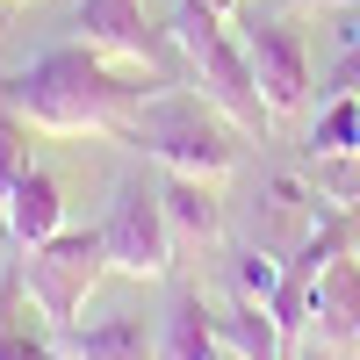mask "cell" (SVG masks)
Segmentation results:
<instances>
[{
  "label": "cell",
  "instance_id": "6da1fadb",
  "mask_svg": "<svg viewBox=\"0 0 360 360\" xmlns=\"http://www.w3.org/2000/svg\"><path fill=\"white\" fill-rule=\"evenodd\" d=\"M166 86V79H152ZM144 79H123L108 65V51L94 44H58L44 58H29L22 72L0 79V101H8L22 123H37V130H58V137H123L130 123V108L152 94Z\"/></svg>",
  "mask_w": 360,
  "mask_h": 360
},
{
  "label": "cell",
  "instance_id": "7a4b0ae2",
  "mask_svg": "<svg viewBox=\"0 0 360 360\" xmlns=\"http://www.w3.org/2000/svg\"><path fill=\"white\" fill-rule=\"evenodd\" d=\"M123 144H137L152 166L166 173H195V180H224L238 166V137L224 123V108L209 101V94H180V86H152L137 108H130V123H123Z\"/></svg>",
  "mask_w": 360,
  "mask_h": 360
},
{
  "label": "cell",
  "instance_id": "3957f363",
  "mask_svg": "<svg viewBox=\"0 0 360 360\" xmlns=\"http://www.w3.org/2000/svg\"><path fill=\"white\" fill-rule=\"evenodd\" d=\"M166 37H173V51H180V58H195L202 94L217 101L238 130H266V123H274V115H266V101H259V79H252L245 44L224 29V15H217V8H202V0H173Z\"/></svg>",
  "mask_w": 360,
  "mask_h": 360
},
{
  "label": "cell",
  "instance_id": "277c9868",
  "mask_svg": "<svg viewBox=\"0 0 360 360\" xmlns=\"http://www.w3.org/2000/svg\"><path fill=\"white\" fill-rule=\"evenodd\" d=\"M101 266H108V238L101 231H58V238L22 252V288L37 303V317L51 324V339L79 332V303L101 281Z\"/></svg>",
  "mask_w": 360,
  "mask_h": 360
},
{
  "label": "cell",
  "instance_id": "5b68a950",
  "mask_svg": "<svg viewBox=\"0 0 360 360\" xmlns=\"http://www.w3.org/2000/svg\"><path fill=\"white\" fill-rule=\"evenodd\" d=\"M101 238H108V266L115 274H137V281L173 274V224H166V202H159L152 173H123L115 180Z\"/></svg>",
  "mask_w": 360,
  "mask_h": 360
},
{
  "label": "cell",
  "instance_id": "8992f818",
  "mask_svg": "<svg viewBox=\"0 0 360 360\" xmlns=\"http://www.w3.org/2000/svg\"><path fill=\"white\" fill-rule=\"evenodd\" d=\"M238 44H245V58H252V79H259L266 115H295L310 101V51H303V37H295L288 22L259 15V22L238 29Z\"/></svg>",
  "mask_w": 360,
  "mask_h": 360
},
{
  "label": "cell",
  "instance_id": "52a82bcc",
  "mask_svg": "<svg viewBox=\"0 0 360 360\" xmlns=\"http://www.w3.org/2000/svg\"><path fill=\"white\" fill-rule=\"evenodd\" d=\"M79 29H86V44H94V51L130 58V65H144L152 79L173 72V37L144 29V8H137V0H79Z\"/></svg>",
  "mask_w": 360,
  "mask_h": 360
},
{
  "label": "cell",
  "instance_id": "ba28073f",
  "mask_svg": "<svg viewBox=\"0 0 360 360\" xmlns=\"http://www.w3.org/2000/svg\"><path fill=\"white\" fill-rule=\"evenodd\" d=\"M0 231L15 238V252H29V245H44V238L65 231V195H58V180L44 166H29L15 188L0 195Z\"/></svg>",
  "mask_w": 360,
  "mask_h": 360
},
{
  "label": "cell",
  "instance_id": "9c48e42d",
  "mask_svg": "<svg viewBox=\"0 0 360 360\" xmlns=\"http://www.w3.org/2000/svg\"><path fill=\"white\" fill-rule=\"evenodd\" d=\"M317 217H324V202L310 195V180L274 173V180L259 188V245H266V252H281V259H288V252L310 238Z\"/></svg>",
  "mask_w": 360,
  "mask_h": 360
},
{
  "label": "cell",
  "instance_id": "30bf717a",
  "mask_svg": "<svg viewBox=\"0 0 360 360\" xmlns=\"http://www.w3.org/2000/svg\"><path fill=\"white\" fill-rule=\"evenodd\" d=\"M159 360H224V332L195 281H173V303L159 317Z\"/></svg>",
  "mask_w": 360,
  "mask_h": 360
},
{
  "label": "cell",
  "instance_id": "8fae6325",
  "mask_svg": "<svg viewBox=\"0 0 360 360\" xmlns=\"http://www.w3.org/2000/svg\"><path fill=\"white\" fill-rule=\"evenodd\" d=\"M310 324L332 346H360V259H332L310 281Z\"/></svg>",
  "mask_w": 360,
  "mask_h": 360
},
{
  "label": "cell",
  "instance_id": "7c38bea8",
  "mask_svg": "<svg viewBox=\"0 0 360 360\" xmlns=\"http://www.w3.org/2000/svg\"><path fill=\"white\" fill-rule=\"evenodd\" d=\"M58 346H65V360H159V339L144 332V317H130V310L86 324V332H65Z\"/></svg>",
  "mask_w": 360,
  "mask_h": 360
},
{
  "label": "cell",
  "instance_id": "4fadbf2b",
  "mask_svg": "<svg viewBox=\"0 0 360 360\" xmlns=\"http://www.w3.org/2000/svg\"><path fill=\"white\" fill-rule=\"evenodd\" d=\"M217 332H224V353H238V360H288V339H281L274 310L252 303V295H238V303L217 317Z\"/></svg>",
  "mask_w": 360,
  "mask_h": 360
},
{
  "label": "cell",
  "instance_id": "5bb4252c",
  "mask_svg": "<svg viewBox=\"0 0 360 360\" xmlns=\"http://www.w3.org/2000/svg\"><path fill=\"white\" fill-rule=\"evenodd\" d=\"M159 202H166L173 238H195V245H202V238H217V224H224L209 180H195V173H166V180H159Z\"/></svg>",
  "mask_w": 360,
  "mask_h": 360
},
{
  "label": "cell",
  "instance_id": "9a60e30c",
  "mask_svg": "<svg viewBox=\"0 0 360 360\" xmlns=\"http://www.w3.org/2000/svg\"><path fill=\"white\" fill-rule=\"evenodd\" d=\"M303 180H310L317 202L360 209V152H310V159H303Z\"/></svg>",
  "mask_w": 360,
  "mask_h": 360
},
{
  "label": "cell",
  "instance_id": "2e32d148",
  "mask_svg": "<svg viewBox=\"0 0 360 360\" xmlns=\"http://www.w3.org/2000/svg\"><path fill=\"white\" fill-rule=\"evenodd\" d=\"M310 152H360V94L324 101L317 130H310Z\"/></svg>",
  "mask_w": 360,
  "mask_h": 360
},
{
  "label": "cell",
  "instance_id": "e0dca14e",
  "mask_svg": "<svg viewBox=\"0 0 360 360\" xmlns=\"http://www.w3.org/2000/svg\"><path fill=\"white\" fill-rule=\"evenodd\" d=\"M29 166H37V159H29V123H22L8 101H0V195H8Z\"/></svg>",
  "mask_w": 360,
  "mask_h": 360
},
{
  "label": "cell",
  "instance_id": "ac0fdd59",
  "mask_svg": "<svg viewBox=\"0 0 360 360\" xmlns=\"http://www.w3.org/2000/svg\"><path fill=\"white\" fill-rule=\"evenodd\" d=\"M238 295H252V303H274V295H281V252H266V245L238 252Z\"/></svg>",
  "mask_w": 360,
  "mask_h": 360
},
{
  "label": "cell",
  "instance_id": "d6986e66",
  "mask_svg": "<svg viewBox=\"0 0 360 360\" xmlns=\"http://www.w3.org/2000/svg\"><path fill=\"white\" fill-rule=\"evenodd\" d=\"M346 51H339V65H332V79H324V101H339V94H360V8L346 15Z\"/></svg>",
  "mask_w": 360,
  "mask_h": 360
},
{
  "label": "cell",
  "instance_id": "ffe728a7",
  "mask_svg": "<svg viewBox=\"0 0 360 360\" xmlns=\"http://www.w3.org/2000/svg\"><path fill=\"white\" fill-rule=\"evenodd\" d=\"M0 360H65V346H51V339H37V332L0 324Z\"/></svg>",
  "mask_w": 360,
  "mask_h": 360
},
{
  "label": "cell",
  "instance_id": "44dd1931",
  "mask_svg": "<svg viewBox=\"0 0 360 360\" xmlns=\"http://www.w3.org/2000/svg\"><path fill=\"white\" fill-rule=\"evenodd\" d=\"M202 8H217V15H224V22H231V8H238V0H202Z\"/></svg>",
  "mask_w": 360,
  "mask_h": 360
},
{
  "label": "cell",
  "instance_id": "7402d4cb",
  "mask_svg": "<svg viewBox=\"0 0 360 360\" xmlns=\"http://www.w3.org/2000/svg\"><path fill=\"white\" fill-rule=\"evenodd\" d=\"M303 360H324V353H303Z\"/></svg>",
  "mask_w": 360,
  "mask_h": 360
}]
</instances>
